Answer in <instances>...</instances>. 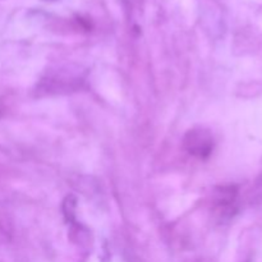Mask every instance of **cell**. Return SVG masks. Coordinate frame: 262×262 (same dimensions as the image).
I'll return each mask as SVG.
<instances>
[{
	"instance_id": "obj_2",
	"label": "cell",
	"mask_w": 262,
	"mask_h": 262,
	"mask_svg": "<svg viewBox=\"0 0 262 262\" xmlns=\"http://www.w3.org/2000/svg\"><path fill=\"white\" fill-rule=\"evenodd\" d=\"M13 225L12 222L5 215H0V245H7L12 241Z\"/></svg>"
},
{
	"instance_id": "obj_3",
	"label": "cell",
	"mask_w": 262,
	"mask_h": 262,
	"mask_svg": "<svg viewBox=\"0 0 262 262\" xmlns=\"http://www.w3.org/2000/svg\"><path fill=\"white\" fill-rule=\"evenodd\" d=\"M77 209V200L74 196H68L63 202V212L64 216L68 222H74Z\"/></svg>"
},
{
	"instance_id": "obj_4",
	"label": "cell",
	"mask_w": 262,
	"mask_h": 262,
	"mask_svg": "<svg viewBox=\"0 0 262 262\" xmlns=\"http://www.w3.org/2000/svg\"><path fill=\"white\" fill-rule=\"evenodd\" d=\"M196 262H211V261H206V260H199V261H196Z\"/></svg>"
},
{
	"instance_id": "obj_1",
	"label": "cell",
	"mask_w": 262,
	"mask_h": 262,
	"mask_svg": "<svg viewBox=\"0 0 262 262\" xmlns=\"http://www.w3.org/2000/svg\"><path fill=\"white\" fill-rule=\"evenodd\" d=\"M183 146L191 155L199 159H206L214 150V138L204 128H193L183 137Z\"/></svg>"
}]
</instances>
